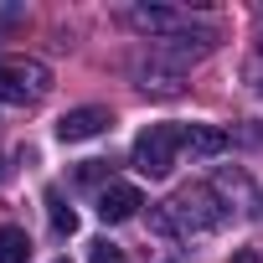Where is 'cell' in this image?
<instances>
[{"label": "cell", "mask_w": 263, "mask_h": 263, "mask_svg": "<svg viewBox=\"0 0 263 263\" xmlns=\"http://www.w3.org/2000/svg\"><path fill=\"white\" fill-rule=\"evenodd\" d=\"M165 212H171V222H176L181 232H206V227H222V222H227V206L217 201L212 186H181V191L165 201Z\"/></svg>", "instance_id": "obj_1"}, {"label": "cell", "mask_w": 263, "mask_h": 263, "mask_svg": "<svg viewBox=\"0 0 263 263\" xmlns=\"http://www.w3.org/2000/svg\"><path fill=\"white\" fill-rule=\"evenodd\" d=\"M181 135H186L181 124H150V129H140V140H135V171L150 176V181L171 176V171H176Z\"/></svg>", "instance_id": "obj_2"}, {"label": "cell", "mask_w": 263, "mask_h": 263, "mask_svg": "<svg viewBox=\"0 0 263 263\" xmlns=\"http://www.w3.org/2000/svg\"><path fill=\"white\" fill-rule=\"evenodd\" d=\"M52 88V72L31 57H0V103H36Z\"/></svg>", "instance_id": "obj_3"}, {"label": "cell", "mask_w": 263, "mask_h": 263, "mask_svg": "<svg viewBox=\"0 0 263 263\" xmlns=\"http://www.w3.org/2000/svg\"><path fill=\"white\" fill-rule=\"evenodd\" d=\"M108 124H114V114L98 108V103H88V108H67V114L57 119V140H62V145H83V140L103 135Z\"/></svg>", "instance_id": "obj_4"}, {"label": "cell", "mask_w": 263, "mask_h": 263, "mask_svg": "<svg viewBox=\"0 0 263 263\" xmlns=\"http://www.w3.org/2000/svg\"><path fill=\"white\" fill-rule=\"evenodd\" d=\"M135 78L145 93H181V62H165L155 47H150V57L135 62Z\"/></svg>", "instance_id": "obj_5"}, {"label": "cell", "mask_w": 263, "mask_h": 263, "mask_svg": "<svg viewBox=\"0 0 263 263\" xmlns=\"http://www.w3.org/2000/svg\"><path fill=\"white\" fill-rule=\"evenodd\" d=\"M140 206H145V196H140V186H129V181H108L98 191V217L103 222H129Z\"/></svg>", "instance_id": "obj_6"}, {"label": "cell", "mask_w": 263, "mask_h": 263, "mask_svg": "<svg viewBox=\"0 0 263 263\" xmlns=\"http://www.w3.org/2000/svg\"><path fill=\"white\" fill-rule=\"evenodd\" d=\"M129 26H140V31H150V36H176V31H186V16L181 11H165V6H135L129 11Z\"/></svg>", "instance_id": "obj_7"}, {"label": "cell", "mask_w": 263, "mask_h": 263, "mask_svg": "<svg viewBox=\"0 0 263 263\" xmlns=\"http://www.w3.org/2000/svg\"><path fill=\"white\" fill-rule=\"evenodd\" d=\"M181 145H186L191 155H222V150H227V135H222V129H212V124H186Z\"/></svg>", "instance_id": "obj_8"}, {"label": "cell", "mask_w": 263, "mask_h": 263, "mask_svg": "<svg viewBox=\"0 0 263 263\" xmlns=\"http://www.w3.org/2000/svg\"><path fill=\"white\" fill-rule=\"evenodd\" d=\"M0 263H31V237L21 227H0Z\"/></svg>", "instance_id": "obj_9"}, {"label": "cell", "mask_w": 263, "mask_h": 263, "mask_svg": "<svg viewBox=\"0 0 263 263\" xmlns=\"http://www.w3.org/2000/svg\"><path fill=\"white\" fill-rule=\"evenodd\" d=\"M47 217H52V227H57L62 237H72V232H78V212L62 201V191H47Z\"/></svg>", "instance_id": "obj_10"}, {"label": "cell", "mask_w": 263, "mask_h": 263, "mask_svg": "<svg viewBox=\"0 0 263 263\" xmlns=\"http://www.w3.org/2000/svg\"><path fill=\"white\" fill-rule=\"evenodd\" d=\"M88 263H124V248L103 237V242H93V248H88Z\"/></svg>", "instance_id": "obj_11"}, {"label": "cell", "mask_w": 263, "mask_h": 263, "mask_svg": "<svg viewBox=\"0 0 263 263\" xmlns=\"http://www.w3.org/2000/svg\"><path fill=\"white\" fill-rule=\"evenodd\" d=\"M103 176H108V160H83V165H78V181H83V186H98Z\"/></svg>", "instance_id": "obj_12"}, {"label": "cell", "mask_w": 263, "mask_h": 263, "mask_svg": "<svg viewBox=\"0 0 263 263\" xmlns=\"http://www.w3.org/2000/svg\"><path fill=\"white\" fill-rule=\"evenodd\" d=\"M150 227H155L160 237H176V232H181V227L171 222V212H165V206H155V212H150Z\"/></svg>", "instance_id": "obj_13"}, {"label": "cell", "mask_w": 263, "mask_h": 263, "mask_svg": "<svg viewBox=\"0 0 263 263\" xmlns=\"http://www.w3.org/2000/svg\"><path fill=\"white\" fill-rule=\"evenodd\" d=\"M227 263H263V253H253V248H242V253H232Z\"/></svg>", "instance_id": "obj_14"}, {"label": "cell", "mask_w": 263, "mask_h": 263, "mask_svg": "<svg viewBox=\"0 0 263 263\" xmlns=\"http://www.w3.org/2000/svg\"><path fill=\"white\" fill-rule=\"evenodd\" d=\"M57 263H67V258H57Z\"/></svg>", "instance_id": "obj_15"}]
</instances>
